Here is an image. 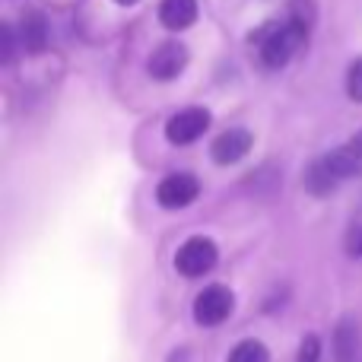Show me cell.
<instances>
[{"label": "cell", "instance_id": "e0dca14e", "mask_svg": "<svg viewBox=\"0 0 362 362\" xmlns=\"http://www.w3.org/2000/svg\"><path fill=\"white\" fill-rule=\"evenodd\" d=\"M115 4H121V6H134L137 0H115Z\"/></svg>", "mask_w": 362, "mask_h": 362}, {"label": "cell", "instance_id": "8fae6325", "mask_svg": "<svg viewBox=\"0 0 362 362\" xmlns=\"http://www.w3.org/2000/svg\"><path fill=\"white\" fill-rule=\"evenodd\" d=\"M286 19H289V23H296L299 29L312 32L315 19H318V10H315V0H289V6H286Z\"/></svg>", "mask_w": 362, "mask_h": 362}, {"label": "cell", "instance_id": "5bb4252c", "mask_svg": "<svg viewBox=\"0 0 362 362\" xmlns=\"http://www.w3.org/2000/svg\"><path fill=\"white\" fill-rule=\"evenodd\" d=\"M318 359H321V340L315 337V334H308V337L302 340L299 356H296V362H318Z\"/></svg>", "mask_w": 362, "mask_h": 362}, {"label": "cell", "instance_id": "9c48e42d", "mask_svg": "<svg viewBox=\"0 0 362 362\" xmlns=\"http://www.w3.org/2000/svg\"><path fill=\"white\" fill-rule=\"evenodd\" d=\"M19 42L29 54H42L48 48V19L42 16L38 10H29L19 23Z\"/></svg>", "mask_w": 362, "mask_h": 362}, {"label": "cell", "instance_id": "277c9868", "mask_svg": "<svg viewBox=\"0 0 362 362\" xmlns=\"http://www.w3.org/2000/svg\"><path fill=\"white\" fill-rule=\"evenodd\" d=\"M210 127V112L206 108H181L165 121V137L175 146H187Z\"/></svg>", "mask_w": 362, "mask_h": 362}, {"label": "cell", "instance_id": "8992f818", "mask_svg": "<svg viewBox=\"0 0 362 362\" xmlns=\"http://www.w3.org/2000/svg\"><path fill=\"white\" fill-rule=\"evenodd\" d=\"M200 194V185L194 175H187V172H175V175L163 178L156 187V200L165 206V210H181V206L194 204Z\"/></svg>", "mask_w": 362, "mask_h": 362}, {"label": "cell", "instance_id": "52a82bcc", "mask_svg": "<svg viewBox=\"0 0 362 362\" xmlns=\"http://www.w3.org/2000/svg\"><path fill=\"white\" fill-rule=\"evenodd\" d=\"M251 140H255V137H251L248 131H242V127L219 134V137L213 140V146H210L213 163L232 165V163H238V159H245V156H248V150H251Z\"/></svg>", "mask_w": 362, "mask_h": 362}, {"label": "cell", "instance_id": "3957f363", "mask_svg": "<svg viewBox=\"0 0 362 362\" xmlns=\"http://www.w3.org/2000/svg\"><path fill=\"white\" fill-rule=\"evenodd\" d=\"M232 308H235V299H232L229 289L206 286L204 293L194 299V318H197V325H204V327H216L229 318Z\"/></svg>", "mask_w": 362, "mask_h": 362}, {"label": "cell", "instance_id": "ba28073f", "mask_svg": "<svg viewBox=\"0 0 362 362\" xmlns=\"http://www.w3.org/2000/svg\"><path fill=\"white\" fill-rule=\"evenodd\" d=\"M159 23L172 32H185L197 23V0H163L159 4Z\"/></svg>", "mask_w": 362, "mask_h": 362}, {"label": "cell", "instance_id": "6da1fadb", "mask_svg": "<svg viewBox=\"0 0 362 362\" xmlns=\"http://www.w3.org/2000/svg\"><path fill=\"white\" fill-rule=\"evenodd\" d=\"M305 38H308L305 29H299L296 23L283 19V23H267L261 32H255V35H251V45H257L261 61L267 64L270 70H280L293 61V54L305 45Z\"/></svg>", "mask_w": 362, "mask_h": 362}, {"label": "cell", "instance_id": "2e32d148", "mask_svg": "<svg viewBox=\"0 0 362 362\" xmlns=\"http://www.w3.org/2000/svg\"><path fill=\"white\" fill-rule=\"evenodd\" d=\"M346 251H350L353 257H362V226L350 232V238H346Z\"/></svg>", "mask_w": 362, "mask_h": 362}, {"label": "cell", "instance_id": "7a4b0ae2", "mask_svg": "<svg viewBox=\"0 0 362 362\" xmlns=\"http://www.w3.org/2000/svg\"><path fill=\"white\" fill-rule=\"evenodd\" d=\"M216 257L219 251L210 238H187L175 255V267L185 276H204L206 270L216 267Z\"/></svg>", "mask_w": 362, "mask_h": 362}, {"label": "cell", "instance_id": "5b68a950", "mask_svg": "<svg viewBox=\"0 0 362 362\" xmlns=\"http://www.w3.org/2000/svg\"><path fill=\"white\" fill-rule=\"evenodd\" d=\"M185 67H187V48L181 42H163L150 54V61H146L150 76L153 80H159V83L175 80V76L185 74Z\"/></svg>", "mask_w": 362, "mask_h": 362}, {"label": "cell", "instance_id": "4fadbf2b", "mask_svg": "<svg viewBox=\"0 0 362 362\" xmlns=\"http://www.w3.org/2000/svg\"><path fill=\"white\" fill-rule=\"evenodd\" d=\"M346 95L353 102H362V57H356L346 70Z\"/></svg>", "mask_w": 362, "mask_h": 362}, {"label": "cell", "instance_id": "30bf717a", "mask_svg": "<svg viewBox=\"0 0 362 362\" xmlns=\"http://www.w3.org/2000/svg\"><path fill=\"white\" fill-rule=\"evenodd\" d=\"M334 350H337V362H353L359 353V325L356 321H340L337 334H334Z\"/></svg>", "mask_w": 362, "mask_h": 362}, {"label": "cell", "instance_id": "7c38bea8", "mask_svg": "<svg viewBox=\"0 0 362 362\" xmlns=\"http://www.w3.org/2000/svg\"><path fill=\"white\" fill-rule=\"evenodd\" d=\"M229 362H270V353L261 340H242V344L229 353Z\"/></svg>", "mask_w": 362, "mask_h": 362}, {"label": "cell", "instance_id": "9a60e30c", "mask_svg": "<svg viewBox=\"0 0 362 362\" xmlns=\"http://www.w3.org/2000/svg\"><path fill=\"white\" fill-rule=\"evenodd\" d=\"M0 45H4V64L13 61V29L10 25H0Z\"/></svg>", "mask_w": 362, "mask_h": 362}]
</instances>
